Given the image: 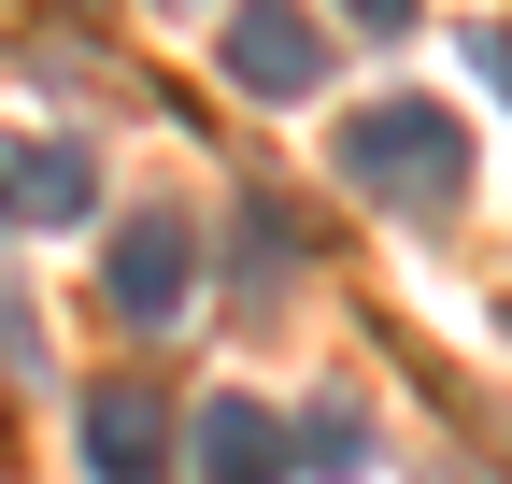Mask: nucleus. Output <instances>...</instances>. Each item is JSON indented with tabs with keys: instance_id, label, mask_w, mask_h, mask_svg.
<instances>
[{
	"instance_id": "f257e3e1",
	"label": "nucleus",
	"mask_w": 512,
	"mask_h": 484,
	"mask_svg": "<svg viewBox=\"0 0 512 484\" xmlns=\"http://www.w3.org/2000/svg\"><path fill=\"white\" fill-rule=\"evenodd\" d=\"M456 171H470V129H456L441 100H370L356 129H342V186L384 200V214H441Z\"/></svg>"
},
{
	"instance_id": "f03ea898",
	"label": "nucleus",
	"mask_w": 512,
	"mask_h": 484,
	"mask_svg": "<svg viewBox=\"0 0 512 484\" xmlns=\"http://www.w3.org/2000/svg\"><path fill=\"white\" fill-rule=\"evenodd\" d=\"M185 484H299V442L271 399H200V428H185Z\"/></svg>"
},
{
	"instance_id": "7ed1b4c3",
	"label": "nucleus",
	"mask_w": 512,
	"mask_h": 484,
	"mask_svg": "<svg viewBox=\"0 0 512 484\" xmlns=\"http://www.w3.org/2000/svg\"><path fill=\"white\" fill-rule=\"evenodd\" d=\"M228 86H242V100H313V86H328V29H313L299 0L228 15Z\"/></svg>"
},
{
	"instance_id": "20e7f679",
	"label": "nucleus",
	"mask_w": 512,
	"mask_h": 484,
	"mask_svg": "<svg viewBox=\"0 0 512 484\" xmlns=\"http://www.w3.org/2000/svg\"><path fill=\"white\" fill-rule=\"evenodd\" d=\"M100 285H114V314H128V328H171V314H185V285H200V242H185L171 214H128V228H114V257H100Z\"/></svg>"
},
{
	"instance_id": "39448f33",
	"label": "nucleus",
	"mask_w": 512,
	"mask_h": 484,
	"mask_svg": "<svg viewBox=\"0 0 512 484\" xmlns=\"http://www.w3.org/2000/svg\"><path fill=\"white\" fill-rule=\"evenodd\" d=\"M86 200H100L86 143H57V129H15V143H0V214H15V228H72Z\"/></svg>"
},
{
	"instance_id": "423d86ee",
	"label": "nucleus",
	"mask_w": 512,
	"mask_h": 484,
	"mask_svg": "<svg viewBox=\"0 0 512 484\" xmlns=\"http://www.w3.org/2000/svg\"><path fill=\"white\" fill-rule=\"evenodd\" d=\"M86 470H100V484H171V413H157L143 385H100V399H86Z\"/></svg>"
},
{
	"instance_id": "0eeeda50",
	"label": "nucleus",
	"mask_w": 512,
	"mask_h": 484,
	"mask_svg": "<svg viewBox=\"0 0 512 484\" xmlns=\"http://www.w3.org/2000/svg\"><path fill=\"white\" fill-rule=\"evenodd\" d=\"M285 442H299V484H356V470H370L356 399H313V413H285Z\"/></svg>"
},
{
	"instance_id": "6e6552de",
	"label": "nucleus",
	"mask_w": 512,
	"mask_h": 484,
	"mask_svg": "<svg viewBox=\"0 0 512 484\" xmlns=\"http://www.w3.org/2000/svg\"><path fill=\"white\" fill-rule=\"evenodd\" d=\"M356 15H370V29H413V15H427V0H356Z\"/></svg>"
},
{
	"instance_id": "1a4fd4ad",
	"label": "nucleus",
	"mask_w": 512,
	"mask_h": 484,
	"mask_svg": "<svg viewBox=\"0 0 512 484\" xmlns=\"http://www.w3.org/2000/svg\"><path fill=\"white\" fill-rule=\"evenodd\" d=\"M157 15H214V0H157Z\"/></svg>"
},
{
	"instance_id": "9d476101",
	"label": "nucleus",
	"mask_w": 512,
	"mask_h": 484,
	"mask_svg": "<svg viewBox=\"0 0 512 484\" xmlns=\"http://www.w3.org/2000/svg\"><path fill=\"white\" fill-rule=\"evenodd\" d=\"M498 86H512V29H498Z\"/></svg>"
},
{
	"instance_id": "9b49d317",
	"label": "nucleus",
	"mask_w": 512,
	"mask_h": 484,
	"mask_svg": "<svg viewBox=\"0 0 512 484\" xmlns=\"http://www.w3.org/2000/svg\"><path fill=\"white\" fill-rule=\"evenodd\" d=\"M72 15H100V0H72Z\"/></svg>"
}]
</instances>
